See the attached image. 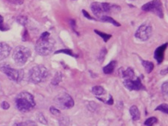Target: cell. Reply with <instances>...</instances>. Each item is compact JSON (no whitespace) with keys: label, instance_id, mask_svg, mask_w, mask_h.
<instances>
[{"label":"cell","instance_id":"cell-1","mask_svg":"<svg viewBox=\"0 0 168 126\" xmlns=\"http://www.w3.org/2000/svg\"><path fill=\"white\" fill-rule=\"evenodd\" d=\"M55 48V40L50 37L49 32L42 33L35 45V50L41 56H48L53 52Z\"/></svg>","mask_w":168,"mask_h":126},{"label":"cell","instance_id":"cell-2","mask_svg":"<svg viewBox=\"0 0 168 126\" xmlns=\"http://www.w3.org/2000/svg\"><path fill=\"white\" fill-rule=\"evenodd\" d=\"M16 106L21 112H28L36 106L34 97L29 92H21L16 98Z\"/></svg>","mask_w":168,"mask_h":126},{"label":"cell","instance_id":"cell-3","mask_svg":"<svg viewBox=\"0 0 168 126\" xmlns=\"http://www.w3.org/2000/svg\"><path fill=\"white\" fill-rule=\"evenodd\" d=\"M49 75L48 68L42 65L33 66L28 73L29 81L33 84H38L45 81Z\"/></svg>","mask_w":168,"mask_h":126},{"label":"cell","instance_id":"cell-4","mask_svg":"<svg viewBox=\"0 0 168 126\" xmlns=\"http://www.w3.org/2000/svg\"><path fill=\"white\" fill-rule=\"evenodd\" d=\"M30 56L31 51L28 48L19 45L14 50L12 57L17 65L22 66L27 62Z\"/></svg>","mask_w":168,"mask_h":126},{"label":"cell","instance_id":"cell-5","mask_svg":"<svg viewBox=\"0 0 168 126\" xmlns=\"http://www.w3.org/2000/svg\"><path fill=\"white\" fill-rule=\"evenodd\" d=\"M0 71L4 73L12 81L19 82L24 77V71L22 69H15L8 65H3L0 67Z\"/></svg>","mask_w":168,"mask_h":126},{"label":"cell","instance_id":"cell-6","mask_svg":"<svg viewBox=\"0 0 168 126\" xmlns=\"http://www.w3.org/2000/svg\"><path fill=\"white\" fill-rule=\"evenodd\" d=\"M142 10L147 12L153 13L160 18L164 17V11L161 0H153L149 2L142 6Z\"/></svg>","mask_w":168,"mask_h":126},{"label":"cell","instance_id":"cell-7","mask_svg":"<svg viewBox=\"0 0 168 126\" xmlns=\"http://www.w3.org/2000/svg\"><path fill=\"white\" fill-rule=\"evenodd\" d=\"M90 8H91L93 14L99 19L103 16L105 15V14L112 13L111 11L112 5H110V3L93 2L90 5Z\"/></svg>","mask_w":168,"mask_h":126},{"label":"cell","instance_id":"cell-8","mask_svg":"<svg viewBox=\"0 0 168 126\" xmlns=\"http://www.w3.org/2000/svg\"><path fill=\"white\" fill-rule=\"evenodd\" d=\"M55 103L60 109H70L74 106L73 98L67 93H62L58 95L54 99Z\"/></svg>","mask_w":168,"mask_h":126},{"label":"cell","instance_id":"cell-9","mask_svg":"<svg viewBox=\"0 0 168 126\" xmlns=\"http://www.w3.org/2000/svg\"><path fill=\"white\" fill-rule=\"evenodd\" d=\"M153 28L151 25L148 23H144L138 27L135 33V37L142 40V41H147L151 38Z\"/></svg>","mask_w":168,"mask_h":126},{"label":"cell","instance_id":"cell-10","mask_svg":"<svg viewBox=\"0 0 168 126\" xmlns=\"http://www.w3.org/2000/svg\"><path fill=\"white\" fill-rule=\"evenodd\" d=\"M123 84L125 88L130 90H139L145 89V87L142 85L141 79L139 77H137L135 80H124Z\"/></svg>","mask_w":168,"mask_h":126},{"label":"cell","instance_id":"cell-11","mask_svg":"<svg viewBox=\"0 0 168 126\" xmlns=\"http://www.w3.org/2000/svg\"><path fill=\"white\" fill-rule=\"evenodd\" d=\"M167 47V43L161 45L155 51L154 53V58L156 61H157L158 64H161L164 60V51H165L166 48Z\"/></svg>","mask_w":168,"mask_h":126},{"label":"cell","instance_id":"cell-12","mask_svg":"<svg viewBox=\"0 0 168 126\" xmlns=\"http://www.w3.org/2000/svg\"><path fill=\"white\" fill-rule=\"evenodd\" d=\"M11 52V48L8 44L0 42V61L6 59Z\"/></svg>","mask_w":168,"mask_h":126},{"label":"cell","instance_id":"cell-13","mask_svg":"<svg viewBox=\"0 0 168 126\" xmlns=\"http://www.w3.org/2000/svg\"><path fill=\"white\" fill-rule=\"evenodd\" d=\"M130 115H131L132 117V119H133L134 121H137L140 119L141 114H140V111L137 106H131L130 108Z\"/></svg>","mask_w":168,"mask_h":126},{"label":"cell","instance_id":"cell-14","mask_svg":"<svg viewBox=\"0 0 168 126\" xmlns=\"http://www.w3.org/2000/svg\"><path fill=\"white\" fill-rule=\"evenodd\" d=\"M122 75L124 80H133V78L135 77V73H134L133 68H128L122 72Z\"/></svg>","mask_w":168,"mask_h":126},{"label":"cell","instance_id":"cell-15","mask_svg":"<svg viewBox=\"0 0 168 126\" xmlns=\"http://www.w3.org/2000/svg\"><path fill=\"white\" fill-rule=\"evenodd\" d=\"M116 65V61H111L107 65L103 68V72L105 74H111L114 71V69Z\"/></svg>","mask_w":168,"mask_h":126},{"label":"cell","instance_id":"cell-16","mask_svg":"<svg viewBox=\"0 0 168 126\" xmlns=\"http://www.w3.org/2000/svg\"><path fill=\"white\" fill-rule=\"evenodd\" d=\"M100 20L102 21V22H110V23L113 24L114 25H115L116 27H119L121 26L120 24L118 22H116L114 19H113L112 17H109V16H107V15H104L102 17H101L100 18Z\"/></svg>","mask_w":168,"mask_h":126},{"label":"cell","instance_id":"cell-17","mask_svg":"<svg viewBox=\"0 0 168 126\" xmlns=\"http://www.w3.org/2000/svg\"><path fill=\"white\" fill-rule=\"evenodd\" d=\"M142 64L144 66V68H145V71L148 74H150L154 68V65L153 62H149V61L146 60H142Z\"/></svg>","mask_w":168,"mask_h":126},{"label":"cell","instance_id":"cell-18","mask_svg":"<svg viewBox=\"0 0 168 126\" xmlns=\"http://www.w3.org/2000/svg\"><path fill=\"white\" fill-rule=\"evenodd\" d=\"M92 92H93V94L96 95V96H102V95H104V93H106L104 88L101 86H98V85L93 87V88H92Z\"/></svg>","mask_w":168,"mask_h":126},{"label":"cell","instance_id":"cell-19","mask_svg":"<svg viewBox=\"0 0 168 126\" xmlns=\"http://www.w3.org/2000/svg\"><path fill=\"white\" fill-rule=\"evenodd\" d=\"M62 74L61 72H57L56 74V75L54 76L53 79L51 82V84L53 85H59V83L62 81Z\"/></svg>","mask_w":168,"mask_h":126},{"label":"cell","instance_id":"cell-20","mask_svg":"<svg viewBox=\"0 0 168 126\" xmlns=\"http://www.w3.org/2000/svg\"><path fill=\"white\" fill-rule=\"evenodd\" d=\"M94 32L96 33H97L98 36H100L101 37V38L103 39V40H104V43H107V42L108 41V40L110 39L112 37L110 34H107V33H103V32H101L99 31V30H94Z\"/></svg>","mask_w":168,"mask_h":126},{"label":"cell","instance_id":"cell-21","mask_svg":"<svg viewBox=\"0 0 168 126\" xmlns=\"http://www.w3.org/2000/svg\"><path fill=\"white\" fill-rule=\"evenodd\" d=\"M157 122H158L157 118L152 117L148 118L147 120H145V125L146 126H153V125H154Z\"/></svg>","mask_w":168,"mask_h":126},{"label":"cell","instance_id":"cell-22","mask_svg":"<svg viewBox=\"0 0 168 126\" xmlns=\"http://www.w3.org/2000/svg\"><path fill=\"white\" fill-rule=\"evenodd\" d=\"M14 126H37L36 122L31 120H27L25 122H19V123H16Z\"/></svg>","mask_w":168,"mask_h":126},{"label":"cell","instance_id":"cell-23","mask_svg":"<svg viewBox=\"0 0 168 126\" xmlns=\"http://www.w3.org/2000/svg\"><path fill=\"white\" fill-rule=\"evenodd\" d=\"M155 111H160L163 113L167 114L168 113V108H167V104H161L160 106H158L157 108H156Z\"/></svg>","mask_w":168,"mask_h":126},{"label":"cell","instance_id":"cell-24","mask_svg":"<svg viewBox=\"0 0 168 126\" xmlns=\"http://www.w3.org/2000/svg\"><path fill=\"white\" fill-rule=\"evenodd\" d=\"M8 26L4 24V18H3V17L0 15V30L5 31V30H8Z\"/></svg>","mask_w":168,"mask_h":126},{"label":"cell","instance_id":"cell-25","mask_svg":"<svg viewBox=\"0 0 168 126\" xmlns=\"http://www.w3.org/2000/svg\"><path fill=\"white\" fill-rule=\"evenodd\" d=\"M61 53H63V54H68L70 55L71 56H73V57H76V55H75L73 54V53L72 52V51H70V50H67V49H65V50H59V51H56V52H55V54H61Z\"/></svg>","mask_w":168,"mask_h":126},{"label":"cell","instance_id":"cell-26","mask_svg":"<svg viewBox=\"0 0 168 126\" xmlns=\"http://www.w3.org/2000/svg\"><path fill=\"white\" fill-rule=\"evenodd\" d=\"M107 54V49L106 48H102L101 51H100L99 56H98V60H99L100 62H102L104 59V56Z\"/></svg>","mask_w":168,"mask_h":126},{"label":"cell","instance_id":"cell-27","mask_svg":"<svg viewBox=\"0 0 168 126\" xmlns=\"http://www.w3.org/2000/svg\"><path fill=\"white\" fill-rule=\"evenodd\" d=\"M17 22L19 23H20L21 25H25L27 23V18L25 17H24V16H19L17 18Z\"/></svg>","mask_w":168,"mask_h":126},{"label":"cell","instance_id":"cell-28","mask_svg":"<svg viewBox=\"0 0 168 126\" xmlns=\"http://www.w3.org/2000/svg\"><path fill=\"white\" fill-rule=\"evenodd\" d=\"M37 118H38V120L41 123L44 124V125H47V124H48V122H47L46 119H45L44 115H43L42 114H39Z\"/></svg>","mask_w":168,"mask_h":126},{"label":"cell","instance_id":"cell-29","mask_svg":"<svg viewBox=\"0 0 168 126\" xmlns=\"http://www.w3.org/2000/svg\"><path fill=\"white\" fill-rule=\"evenodd\" d=\"M50 111H51V113L53 114V115H55V116H58L59 114H61V112L59 111V110L56 109L55 107H53V106L50 108Z\"/></svg>","mask_w":168,"mask_h":126},{"label":"cell","instance_id":"cell-30","mask_svg":"<svg viewBox=\"0 0 168 126\" xmlns=\"http://www.w3.org/2000/svg\"><path fill=\"white\" fill-rule=\"evenodd\" d=\"M167 87H168L167 82H164V83L162 85V86H161V91H162V93H164V94L167 95V89H168Z\"/></svg>","mask_w":168,"mask_h":126},{"label":"cell","instance_id":"cell-31","mask_svg":"<svg viewBox=\"0 0 168 126\" xmlns=\"http://www.w3.org/2000/svg\"><path fill=\"white\" fill-rule=\"evenodd\" d=\"M82 14H84V16H85V18L90 19V20H96V19H95L94 18H93L92 17H90V14H89L86 11H85V10H82Z\"/></svg>","mask_w":168,"mask_h":126},{"label":"cell","instance_id":"cell-32","mask_svg":"<svg viewBox=\"0 0 168 126\" xmlns=\"http://www.w3.org/2000/svg\"><path fill=\"white\" fill-rule=\"evenodd\" d=\"M1 106H2V108L4 110H8V109H9V108H10L9 103L8 102H6V101L2 102V104H1Z\"/></svg>","mask_w":168,"mask_h":126},{"label":"cell","instance_id":"cell-33","mask_svg":"<svg viewBox=\"0 0 168 126\" xmlns=\"http://www.w3.org/2000/svg\"><path fill=\"white\" fill-rule=\"evenodd\" d=\"M10 2L14 5H22L24 2V0H9Z\"/></svg>","mask_w":168,"mask_h":126},{"label":"cell","instance_id":"cell-34","mask_svg":"<svg viewBox=\"0 0 168 126\" xmlns=\"http://www.w3.org/2000/svg\"><path fill=\"white\" fill-rule=\"evenodd\" d=\"M167 74V68H166L165 70H163L162 71H161V75H165V74Z\"/></svg>","mask_w":168,"mask_h":126}]
</instances>
